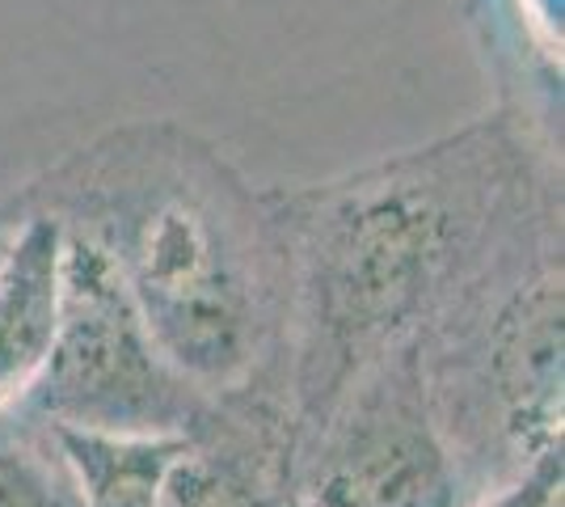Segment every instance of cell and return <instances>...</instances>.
Returning <instances> with one entry per match:
<instances>
[{
  "label": "cell",
  "instance_id": "cell-1",
  "mask_svg": "<svg viewBox=\"0 0 565 507\" xmlns=\"http://www.w3.org/2000/svg\"><path fill=\"white\" fill-rule=\"evenodd\" d=\"M287 242L291 444L372 363L418 347L562 166L515 106L321 182L270 187Z\"/></svg>",
  "mask_w": 565,
  "mask_h": 507
},
{
  "label": "cell",
  "instance_id": "cell-2",
  "mask_svg": "<svg viewBox=\"0 0 565 507\" xmlns=\"http://www.w3.org/2000/svg\"><path fill=\"white\" fill-rule=\"evenodd\" d=\"M22 194L97 250L148 335L215 406L287 411V242L270 187L178 119H127ZM291 419V414H287Z\"/></svg>",
  "mask_w": 565,
  "mask_h": 507
},
{
  "label": "cell",
  "instance_id": "cell-3",
  "mask_svg": "<svg viewBox=\"0 0 565 507\" xmlns=\"http://www.w3.org/2000/svg\"><path fill=\"white\" fill-rule=\"evenodd\" d=\"M418 363L481 499L562 457V199L519 220L418 338Z\"/></svg>",
  "mask_w": 565,
  "mask_h": 507
},
{
  "label": "cell",
  "instance_id": "cell-4",
  "mask_svg": "<svg viewBox=\"0 0 565 507\" xmlns=\"http://www.w3.org/2000/svg\"><path fill=\"white\" fill-rule=\"evenodd\" d=\"M22 414L68 432L199 435L215 402L169 363L97 250L68 237L60 330Z\"/></svg>",
  "mask_w": 565,
  "mask_h": 507
},
{
  "label": "cell",
  "instance_id": "cell-5",
  "mask_svg": "<svg viewBox=\"0 0 565 507\" xmlns=\"http://www.w3.org/2000/svg\"><path fill=\"white\" fill-rule=\"evenodd\" d=\"M300 507H472L465 465L426 389L418 347L372 363L291 444Z\"/></svg>",
  "mask_w": 565,
  "mask_h": 507
},
{
  "label": "cell",
  "instance_id": "cell-6",
  "mask_svg": "<svg viewBox=\"0 0 565 507\" xmlns=\"http://www.w3.org/2000/svg\"><path fill=\"white\" fill-rule=\"evenodd\" d=\"M64 224L22 191L0 199V419L43 377L64 309Z\"/></svg>",
  "mask_w": 565,
  "mask_h": 507
},
{
  "label": "cell",
  "instance_id": "cell-7",
  "mask_svg": "<svg viewBox=\"0 0 565 507\" xmlns=\"http://www.w3.org/2000/svg\"><path fill=\"white\" fill-rule=\"evenodd\" d=\"M157 507H300L291 486V419L279 406H215L190 435Z\"/></svg>",
  "mask_w": 565,
  "mask_h": 507
},
{
  "label": "cell",
  "instance_id": "cell-8",
  "mask_svg": "<svg viewBox=\"0 0 565 507\" xmlns=\"http://www.w3.org/2000/svg\"><path fill=\"white\" fill-rule=\"evenodd\" d=\"M85 507H157L190 435H106L51 427Z\"/></svg>",
  "mask_w": 565,
  "mask_h": 507
},
{
  "label": "cell",
  "instance_id": "cell-9",
  "mask_svg": "<svg viewBox=\"0 0 565 507\" xmlns=\"http://www.w3.org/2000/svg\"><path fill=\"white\" fill-rule=\"evenodd\" d=\"M0 507H85L51 427L22 411L0 419Z\"/></svg>",
  "mask_w": 565,
  "mask_h": 507
}]
</instances>
